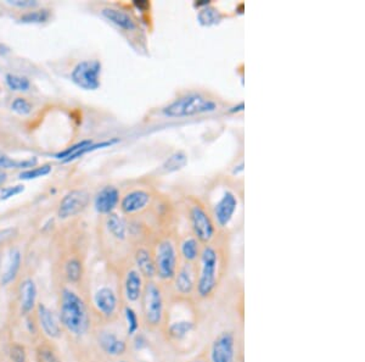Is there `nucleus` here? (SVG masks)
Listing matches in <instances>:
<instances>
[{
	"instance_id": "obj_1",
	"label": "nucleus",
	"mask_w": 365,
	"mask_h": 362,
	"mask_svg": "<svg viewBox=\"0 0 365 362\" xmlns=\"http://www.w3.org/2000/svg\"><path fill=\"white\" fill-rule=\"evenodd\" d=\"M232 232H219L216 238L202 246L196 262L195 303L205 306L212 303L228 283L232 266Z\"/></svg>"
},
{
	"instance_id": "obj_2",
	"label": "nucleus",
	"mask_w": 365,
	"mask_h": 362,
	"mask_svg": "<svg viewBox=\"0 0 365 362\" xmlns=\"http://www.w3.org/2000/svg\"><path fill=\"white\" fill-rule=\"evenodd\" d=\"M161 333L178 356H190L199 352L200 343H205L200 306L195 301L170 299L167 320Z\"/></svg>"
},
{
	"instance_id": "obj_3",
	"label": "nucleus",
	"mask_w": 365,
	"mask_h": 362,
	"mask_svg": "<svg viewBox=\"0 0 365 362\" xmlns=\"http://www.w3.org/2000/svg\"><path fill=\"white\" fill-rule=\"evenodd\" d=\"M211 209L212 216L219 232H232V224L243 208V188L232 177L217 178L202 195Z\"/></svg>"
},
{
	"instance_id": "obj_4",
	"label": "nucleus",
	"mask_w": 365,
	"mask_h": 362,
	"mask_svg": "<svg viewBox=\"0 0 365 362\" xmlns=\"http://www.w3.org/2000/svg\"><path fill=\"white\" fill-rule=\"evenodd\" d=\"M225 109V101L214 92L189 88L161 107V115L168 120H186L212 115Z\"/></svg>"
},
{
	"instance_id": "obj_5",
	"label": "nucleus",
	"mask_w": 365,
	"mask_h": 362,
	"mask_svg": "<svg viewBox=\"0 0 365 362\" xmlns=\"http://www.w3.org/2000/svg\"><path fill=\"white\" fill-rule=\"evenodd\" d=\"M180 215L186 219L188 231L202 245L208 244L219 233L211 209L202 195L186 194L179 202Z\"/></svg>"
},
{
	"instance_id": "obj_6",
	"label": "nucleus",
	"mask_w": 365,
	"mask_h": 362,
	"mask_svg": "<svg viewBox=\"0 0 365 362\" xmlns=\"http://www.w3.org/2000/svg\"><path fill=\"white\" fill-rule=\"evenodd\" d=\"M170 304V292L166 284L157 279L146 281L139 303L142 322L145 328L153 332H161L167 320Z\"/></svg>"
},
{
	"instance_id": "obj_7",
	"label": "nucleus",
	"mask_w": 365,
	"mask_h": 362,
	"mask_svg": "<svg viewBox=\"0 0 365 362\" xmlns=\"http://www.w3.org/2000/svg\"><path fill=\"white\" fill-rule=\"evenodd\" d=\"M178 235L179 231H168L155 235L151 240L156 267V279L166 286H168L175 277L180 264Z\"/></svg>"
},
{
	"instance_id": "obj_8",
	"label": "nucleus",
	"mask_w": 365,
	"mask_h": 362,
	"mask_svg": "<svg viewBox=\"0 0 365 362\" xmlns=\"http://www.w3.org/2000/svg\"><path fill=\"white\" fill-rule=\"evenodd\" d=\"M60 320L66 330L76 337L85 336L91 326L89 310L78 294L64 289L60 300Z\"/></svg>"
},
{
	"instance_id": "obj_9",
	"label": "nucleus",
	"mask_w": 365,
	"mask_h": 362,
	"mask_svg": "<svg viewBox=\"0 0 365 362\" xmlns=\"http://www.w3.org/2000/svg\"><path fill=\"white\" fill-rule=\"evenodd\" d=\"M157 195L153 187H135L121 195L118 206L126 217L137 219L151 208Z\"/></svg>"
},
{
	"instance_id": "obj_10",
	"label": "nucleus",
	"mask_w": 365,
	"mask_h": 362,
	"mask_svg": "<svg viewBox=\"0 0 365 362\" xmlns=\"http://www.w3.org/2000/svg\"><path fill=\"white\" fill-rule=\"evenodd\" d=\"M167 288L172 300L195 301L196 265L180 262L175 277Z\"/></svg>"
},
{
	"instance_id": "obj_11",
	"label": "nucleus",
	"mask_w": 365,
	"mask_h": 362,
	"mask_svg": "<svg viewBox=\"0 0 365 362\" xmlns=\"http://www.w3.org/2000/svg\"><path fill=\"white\" fill-rule=\"evenodd\" d=\"M101 63L99 60H85L72 70L71 80L85 91H96L100 87Z\"/></svg>"
},
{
	"instance_id": "obj_12",
	"label": "nucleus",
	"mask_w": 365,
	"mask_h": 362,
	"mask_svg": "<svg viewBox=\"0 0 365 362\" xmlns=\"http://www.w3.org/2000/svg\"><path fill=\"white\" fill-rule=\"evenodd\" d=\"M93 304L96 306V312L104 320H115L121 309V295H118L116 290L110 286H102L96 289L93 297Z\"/></svg>"
},
{
	"instance_id": "obj_13",
	"label": "nucleus",
	"mask_w": 365,
	"mask_h": 362,
	"mask_svg": "<svg viewBox=\"0 0 365 362\" xmlns=\"http://www.w3.org/2000/svg\"><path fill=\"white\" fill-rule=\"evenodd\" d=\"M145 283V278L133 264L124 270L122 277V297L126 300V305L134 306L135 304L140 303Z\"/></svg>"
},
{
	"instance_id": "obj_14",
	"label": "nucleus",
	"mask_w": 365,
	"mask_h": 362,
	"mask_svg": "<svg viewBox=\"0 0 365 362\" xmlns=\"http://www.w3.org/2000/svg\"><path fill=\"white\" fill-rule=\"evenodd\" d=\"M132 264L145 278V281L156 279V267H155L151 240H143L135 243V246L133 249Z\"/></svg>"
},
{
	"instance_id": "obj_15",
	"label": "nucleus",
	"mask_w": 365,
	"mask_h": 362,
	"mask_svg": "<svg viewBox=\"0 0 365 362\" xmlns=\"http://www.w3.org/2000/svg\"><path fill=\"white\" fill-rule=\"evenodd\" d=\"M89 193L83 189H77L67 193L64 199L60 202L58 215L61 220L74 217L76 215L82 213L89 205Z\"/></svg>"
},
{
	"instance_id": "obj_16",
	"label": "nucleus",
	"mask_w": 365,
	"mask_h": 362,
	"mask_svg": "<svg viewBox=\"0 0 365 362\" xmlns=\"http://www.w3.org/2000/svg\"><path fill=\"white\" fill-rule=\"evenodd\" d=\"M101 352L113 359H122L128 352V343L112 330H101L98 334Z\"/></svg>"
},
{
	"instance_id": "obj_17",
	"label": "nucleus",
	"mask_w": 365,
	"mask_h": 362,
	"mask_svg": "<svg viewBox=\"0 0 365 362\" xmlns=\"http://www.w3.org/2000/svg\"><path fill=\"white\" fill-rule=\"evenodd\" d=\"M202 246L203 245L200 243V240L197 239L195 235H191L188 229L183 232L179 231L178 254H179L180 262L196 265L201 254Z\"/></svg>"
},
{
	"instance_id": "obj_18",
	"label": "nucleus",
	"mask_w": 365,
	"mask_h": 362,
	"mask_svg": "<svg viewBox=\"0 0 365 362\" xmlns=\"http://www.w3.org/2000/svg\"><path fill=\"white\" fill-rule=\"evenodd\" d=\"M101 15L105 17L107 21L111 22L112 25H115L118 30H121L122 32H138V22L133 17L132 14H129L124 9L116 6H106L101 10Z\"/></svg>"
},
{
	"instance_id": "obj_19",
	"label": "nucleus",
	"mask_w": 365,
	"mask_h": 362,
	"mask_svg": "<svg viewBox=\"0 0 365 362\" xmlns=\"http://www.w3.org/2000/svg\"><path fill=\"white\" fill-rule=\"evenodd\" d=\"M121 200V193L116 187H104L100 192L96 194L94 205L98 213L106 216L110 213H115V210L118 208Z\"/></svg>"
},
{
	"instance_id": "obj_20",
	"label": "nucleus",
	"mask_w": 365,
	"mask_h": 362,
	"mask_svg": "<svg viewBox=\"0 0 365 362\" xmlns=\"http://www.w3.org/2000/svg\"><path fill=\"white\" fill-rule=\"evenodd\" d=\"M38 322L42 328L44 334L56 339L61 336V328L58 325V321L56 320L53 311L45 306L44 304H41L37 309Z\"/></svg>"
},
{
	"instance_id": "obj_21",
	"label": "nucleus",
	"mask_w": 365,
	"mask_h": 362,
	"mask_svg": "<svg viewBox=\"0 0 365 362\" xmlns=\"http://www.w3.org/2000/svg\"><path fill=\"white\" fill-rule=\"evenodd\" d=\"M37 300V287L31 278H27L20 286V303L23 314H30L36 305Z\"/></svg>"
},
{
	"instance_id": "obj_22",
	"label": "nucleus",
	"mask_w": 365,
	"mask_h": 362,
	"mask_svg": "<svg viewBox=\"0 0 365 362\" xmlns=\"http://www.w3.org/2000/svg\"><path fill=\"white\" fill-rule=\"evenodd\" d=\"M197 21L203 27H211L219 25L225 19V14L218 10L212 3L197 9Z\"/></svg>"
},
{
	"instance_id": "obj_23",
	"label": "nucleus",
	"mask_w": 365,
	"mask_h": 362,
	"mask_svg": "<svg viewBox=\"0 0 365 362\" xmlns=\"http://www.w3.org/2000/svg\"><path fill=\"white\" fill-rule=\"evenodd\" d=\"M21 253L19 251H12L6 262L5 270L1 275V284L8 286L15 281L21 267Z\"/></svg>"
},
{
	"instance_id": "obj_24",
	"label": "nucleus",
	"mask_w": 365,
	"mask_h": 362,
	"mask_svg": "<svg viewBox=\"0 0 365 362\" xmlns=\"http://www.w3.org/2000/svg\"><path fill=\"white\" fill-rule=\"evenodd\" d=\"M123 316H124V321H126L127 337L133 338V337L137 336L139 330H140V317H139L137 310L134 309L133 306H129V305H123Z\"/></svg>"
},
{
	"instance_id": "obj_25",
	"label": "nucleus",
	"mask_w": 365,
	"mask_h": 362,
	"mask_svg": "<svg viewBox=\"0 0 365 362\" xmlns=\"http://www.w3.org/2000/svg\"><path fill=\"white\" fill-rule=\"evenodd\" d=\"M37 158L28 159V160H12L6 155L0 154V169H25L31 170L32 167L37 165Z\"/></svg>"
},
{
	"instance_id": "obj_26",
	"label": "nucleus",
	"mask_w": 365,
	"mask_h": 362,
	"mask_svg": "<svg viewBox=\"0 0 365 362\" xmlns=\"http://www.w3.org/2000/svg\"><path fill=\"white\" fill-rule=\"evenodd\" d=\"M65 273H66V277L69 279V282L78 283L82 277H83V265L80 259H71L66 264L65 267Z\"/></svg>"
},
{
	"instance_id": "obj_27",
	"label": "nucleus",
	"mask_w": 365,
	"mask_h": 362,
	"mask_svg": "<svg viewBox=\"0 0 365 362\" xmlns=\"http://www.w3.org/2000/svg\"><path fill=\"white\" fill-rule=\"evenodd\" d=\"M6 85L14 92H27L31 87L30 81L23 76L12 75L9 74L5 77Z\"/></svg>"
},
{
	"instance_id": "obj_28",
	"label": "nucleus",
	"mask_w": 365,
	"mask_h": 362,
	"mask_svg": "<svg viewBox=\"0 0 365 362\" xmlns=\"http://www.w3.org/2000/svg\"><path fill=\"white\" fill-rule=\"evenodd\" d=\"M36 356L37 362H61L56 352H54L53 348L48 344H41L38 346Z\"/></svg>"
},
{
	"instance_id": "obj_29",
	"label": "nucleus",
	"mask_w": 365,
	"mask_h": 362,
	"mask_svg": "<svg viewBox=\"0 0 365 362\" xmlns=\"http://www.w3.org/2000/svg\"><path fill=\"white\" fill-rule=\"evenodd\" d=\"M49 17H50L49 10L43 9V10L27 12L23 17H21V21L25 22V23H42V22L48 21Z\"/></svg>"
},
{
	"instance_id": "obj_30",
	"label": "nucleus",
	"mask_w": 365,
	"mask_h": 362,
	"mask_svg": "<svg viewBox=\"0 0 365 362\" xmlns=\"http://www.w3.org/2000/svg\"><path fill=\"white\" fill-rule=\"evenodd\" d=\"M50 172H52V166L43 165L41 167H34L31 170L23 171L20 175V178L21 180H36L39 177L47 176Z\"/></svg>"
},
{
	"instance_id": "obj_31",
	"label": "nucleus",
	"mask_w": 365,
	"mask_h": 362,
	"mask_svg": "<svg viewBox=\"0 0 365 362\" xmlns=\"http://www.w3.org/2000/svg\"><path fill=\"white\" fill-rule=\"evenodd\" d=\"M11 109L16 112V114H19V115H23L25 116V115L31 114V111H32V105L25 98H16L15 100L12 101Z\"/></svg>"
},
{
	"instance_id": "obj_32",
	"label": "nucleus",
	"mask_w": 365,
	"mask_h": 362,
	"mask_svg": "<svg viewBox=\"0 0 365 362\" xmlns=\"http://www.w3.org/2000/svg\"><path fill=\"white\" fill-rule=\"evenodd\" d=\"M186 156L183 153H177L170 158V160H167L164 169L167 171H175L180 169V166L186 165Z\"/></svg>"
},
{
	"instance_id": "obj_33",
	"label": "nucleus",
	"mask_w": 365,
	"mask_h": 362,
	"mask_svg": "<svg viewBox=\"0 0 365 362\" xmlns=\"http://www.w3.org/2000/svg\"><path fill=\"white\" fill-rule=\"evenodd\" d=\"M10 359L12 362H27V354L25 346L14 344L10 348Z\"/></svg>"
},
{
	"instance_id": "obj_34",
	"label": "nucleus",
	"mask_w": 365,
	"mask_h": 362,
	"mask_svg": "<svg viewBox=\"0 0 365 362\" xmlns=\"http://www.w3.org/2000/svg\"><path fill=\"white\" fill-rule=\"evenodd\" d=\"M25 191V187L21 184H17V186L8 187L5 189H3L0 193V199L1 200H6V199H10L12 197H16L19 194H21Z\"/></svg>"
},
{
	"instance_id": "obj_35",
	"label": "nucleus",
	"mask_w": 365,
	"mask_h": 362,
	"mask_svg": "<svg viewBox=\"0 0 365 362\" xmlns=\"http://www.w3.org/2000/svg\"><path fill=\"white\" fill-rule=\"evenodd\" d=\"M184 362H210V360H208V356H207L205 348L202 346L199 352H196L195 354L190 355Z\"/></svg>"
},
{
	"instance_id": "obj_36",
	"label": "nucleus",
	"mask_w": 365,
	"mask_h": 362,
	"mask_svg": "<svg viewBox=\"0 0 365 362\" xmlns=\"http://www.w3.org/2000/svg\"><path fill=\"white\" fill-rule=\"evenodd\" d=\"M15 235V229L5 228L0 231V244H4L8 240H10Z\"/></svg>"
},
{
	"instance_id": "obj_37",
	"label": "nucleus",
	"mask_w": 365,
	"mask_h": 362,
	"mask_svg": "<svg viewBox=\"0 0 365 362\" xmlns=\"http://www.w3.org/2000/svg\"><path fill=\"white\" fill-rule=\"evenodd\" d=\"M11 6H19V8H32V6H37V1H32V0H12L9 1Z\"/></svg>"
},
{
	"instance_id": "obj_38",
	"label": "nucleus",
	"mask_w": 365,
	"mask_h": 362,
	"mask_svg": "<svg viewBox=\"0 0 365 362\" xmlns=\"http://www.w3.org/2000/svg\"><path fill=\"white\" fill-rule=\"evenodd\" d=\"M6 181V173L3 170H0V184H3Z\"/></svg>"
},
{
	"instance_id": "obj_39",
	"label": "nucleus",
	"mask_w": 365,
	"mask_h": 362,
	"mask_svg": "<svg viewBox=\"0 0 365 362\" xmlns=\"http://www.w3.org/2000/svg\"><path fill=\"white\" fill-rule=\"evenodd\" d=\"M115 362H131V361H128V360H126V359H117L116 361Z\"/></svg>"
}]
</instances>
